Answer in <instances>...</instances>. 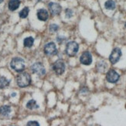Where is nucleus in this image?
Masks as SVG:
<instances>
[{
  "label": "nucleus",
  "mask_w": 126,
  "mask_h": 126,
  "mask_svg": "<svg viewBox=\"0 0 126 126\" xmlns=\"http://www.w3.org/2000/svg\"><path fill=\"white\" fill-rule=\"evenodd\" d=\"M38 1H40V0H38Z\"/></svg>",
  "instance_id": "nucleus-25"
},
{
  "label": "nucleus",
  "mask_w": 126,
  "mask_h": 126,
  "mask_svg": "<svg viewBox=\"0 0 126 126\" xmlns=\"http://www.w3.org/2000/svg\"><path fill=\"white\" fill-rule=\"evenodd\" d=\"M33 43H34V39L32 38V36H29V37H26L23 40V45L25 47H28L30 48L32 47L33 45Z\"/></svg>",
  "instance_id": "nucleus-13"
},
{
  "label": "nucleus",
  "mask_w": 126,
  "mask_h": 126,
  "mask_svg": "<svg viewBox=\"0 0 126 126\" xmlns=\"http://www.w3.org/2000/svg\"><path fill=\"white\" fill-rule=\"evenodd\" d=\"M12 126H14V125H12Z\"/></svg>",
  "instance_id": "nucleus-26"
},
{
  "label": "nucleus",
  "mask_w": 126,
  "mask_h": 126,
  "mask_svg": "<svg viewBox=\"0 0 126 126\" xmlns=\"http://www.w3.org/2000/svg\"><path fill=\"white\" fill-rule=\"evenodd\" d=\"M65 63L62 60H58L53 64V70L57 75H61L65 70Z\"/></svg>",
  "instance_id": "nucleus-4"
},
{
  "label": "nucleus",
  "mask_w": 126,
  "mask_h": 126,
  "mask_svg": "<svg viewBox=\"0 0 126 126\" xmlns=\"http://www.w3.org/2000/svg\"><path fill=\"white\" fill-rule=\"evenodd\" d=\"M59 30V26L57 24H51L50 26V31L51 32H57Z\"/></svg>",
  "instance_id": "nucleus-19"
},
{
  "label": "nucleus",
  "mask_w": 126,
  "mask_h": 126,
  "mask_svg": "<svg viewBox=\"0 0 126 126\" xmlns=\"http://www.w3.org/2000/svg\"><path fill=\"white\" fill-rule=\"evenodd\" d=\"M122 57V51L119 48H114L112 50L110 57H109V61L112 64H115L119 61L120 58Z\"/></svg>",
  "instance_id": "nucleus-6"
},
{
  "label": "nucleus",
  "mask_w": 126,
  "mask_h": 126,
  "mask_svg": "<svg viewBox=\"0 0 126 126\" xmlns=\"http://www.w3.org/2000/svg\"><path fill=\"white\" fill-rule=\"evenodd\" d=\"M48 8L53 16H57L61 12V6L56 2H50L48 4Z\"/></svg>",
  "instance_id": "nucleus-10"
},
{
  "label": "nucleus",
  "mask_w": 126,
  "mask_h": 126,
  "mask_svg": "<svg viewBox=\"0 0 126 126\" xmlns=\"http://www.w3.org/2000/svg\"><path fill=\"white\" fill-rule=\"evenodd\" d=\"M49 17V14L47 10L44 9H41L37 11V18L41 21H47Z\"/></svg>",
  "instance_id": "nucleus-11"
},
{
  "label": "nucleus",
  "mask_w": 126,
  "mask_h": 126,
  "mask_svg": "<svg viewBox=\"0 0 126 126\" xmlns=\"http://www.w3.org/2000/svg\"><path fill=\"white\" fill-rule=\"evenodd\" d=\"M10 66L16 72H23L25 69V61L20 57H14L11 61Z\"/></svg>",
  "instance_id": "nucleus-2"
},
{
  "label": "nucleus",
  "mask_w": 126,
  "mask_h": 126,
  "mask_svg": "<svg viewBox=\"0 0 126 126\" xmlns=\"http://www.w3.org/2000/svg\"><path fill=\"white\" fill-rule=\"evenodd\" d=\"M65 14L67 18H70V17H72V16H73V11L70 9H67L65 10Z\"/></svg>",
  "instance_id": "nucleus-20"
},
{
  "label": "nucleus",
  "mask_w": 126,
  "mask_h": 126,
  "mask_svg": "<svg viewBox=\"0 0 126 126\" xmlns=\"http://www.w3.org/2000/svg\"><path fill=\"white\" fill-rule=\"evenodd\" d=\"M31 70L32 71V73L36 74L39 76H43L46 73V70L44 66L43 65L42 63H35L32 65Z\"/></svg>",
  "instance_id": "nucleus-5"
},
{
  "label": "nucleus",
  "mask_w": 126,
  "mask_h": 126,
  "mask_svg": "<svg viewBox=\"0 0 126 126\" xmlns=\"http://www.w3.org/2000/svg\"><path fill=\"white\" fill-rule=\"evenodd\" d=\"M11 112V108L8 105H4L0 108V114L2 116H8Z\"/></svg>",
  "instance_id": "nucleus-14"
},
{
  "label": "nucleus",
  "mask_w": 126,
  "mask_h": 126,
  "mask_svg": "<svg viewBox=\"0 0 126 126\" xmlns=\"http://www.w3.org/2000/svg\"><path fill=\"white\" fill-rule=\"evenodd\" d=\"M16 82H17L18 86L20 87H28L31 83V77L26 72L21 73L16 78Z\"/></svg>",
  "instance_id": "nucleus-1"
},
{
  "label": "nucleus",
  "mask_w": 126,
  "mask_h": 126,
  "mask_svg": "<svg viewBox=\"0 0 126 126\" xmlns=\"http://www.w3.org/2000/svg\"><path fill=\"white\" fill-rule=\"evenodd\" d=\"M125 28H126V23H125Z\"/></svg>",
  "instance_id": "nucleus-24"
},
{
  "label": "nucleus",
  "mask_w": 126,
  "mask_h": 126,
  "mask_svg": "<svg viewBox=\"0 0 126 126\" xmlns=\"http://www.w3.org/2000/svg\"><path fill=\"white\" fill-rule=\"evenodd\" d=\"M44 53L48 56H54L57 53V49L55 43L50 42L44 47Z\"/></svg>",
  "instance_id": "nucleus-7"
},
{
  "label": "nucleus",
  "mask_w": 126,
  "mask_h": 126,
  "mask_svg": "<svg viewBox=\"0 0 126 126\" xmlns=\"http://www.w3.org/2000/svg\"><path fill=\"white\" fill-rule=\"evenodd\" d=\"M10 81L5 78V77H1L0 78V89H4L9 85Z\"/></svg>",
  "instance_id": "nucleus-15"
},
{
  "label": "nucleus",
  "mask_w": 126,
  "mask_h": 126,
  "mask_svg": "<svg viewBox=\"0 0 126 126\" xmlns=\"http://www.w3.org/2000/svg\"><path fill=\"white\" fill-rule=\"evenodd\" d=\"M3 1H4V0H0V4H1Z\"/></svg>",
  "instance_id": "nucleus-22"
},
{
  "label": "nucleus",
  "mask_w": 126,
  "mask_h": 126,
  "mask_svg": "<svg viewBox=\"0 0 126 126\" xmlns=\"http://www.w3.org/2000/svg\"><path fill=\"white\" fill-rule=\"evenodd\" d=\"M119 78H120L119 74L114 70H108V72L106 74V79L109 83H112V84L116 83L119 80Z\"/></svg>",
  "instance_id": "nucleus-8"
},
{
  "label": "nucleus",
  "mask_w": 126,
  "mask_h": 126,
  "mask_svg": "<svg viewBox=\"0 0 126 126\" xmlns=\"http://www.w3.org/2000/svg\"><path fill=\"white\" fill-rule=\"evenodd\" d=\"M30 13V9L28 7H25L19 12V17L22 19H25L28 16V14Z\"/></svg>",
  "instance_id": "nucleus-18"
},
{
  "label": "nucleus",
  "mask_w": 126,
  "mask_h": 126,
  "mask_svg": "<svg viewBox=\"0 0 126 126\" xmlns=\"http://www.w3.org/2000/svg\"><path fill=\"white\" fill-rule=\"evenodd\" d=\"M80 61L82 64L88 66L92 63V56L90 52L85 51L81 54L80 57Z\"/></svg>",
  "instance_id": "nucleus-9"
},
{
  "label": "nucleus",
  "mask_w": 126,
  "mask_h": 126,
  "mask_svg": "<svg viewBox=\"0 0 126 126\" xmlns=\"http://www.w3.org/2000/svg\"><path fill=\"white\" fill-rule=\"evenodd\" d=\"M105 7L108 10H114L115 9V2L113 0H108L105 3Z\"/></svg>",
  "instance_id": "nucleus-17"
},
{
  "label": "nucleus",
  "mask_w": 126,
  "mask_h": 126,
  "mask_svg": "<svg viewBox=\"0 0 126 126\" xmlns=\"http://www.w3.org/2000/svg\"><path fill=\"white\" fill-rule=\"evenodd\" d=\"M20 1L19 0H9V9L10 11H15L19 7Z\"/></svg>",
  "instance_id": "nucleus-12"
},
{
  "label": "nucleus",
  "mask_w": 126,
  "mask_h": 126,
  "mask_svg": "<svg viewBox=\"0 0 126 126\" xmlns=\"http://www.w3.org/2000/svg\"><path fill=\"white\" fill-rule=\"evenodd\" d=\"M12 96H16V94H15V93H13V94H12Z\"/></svg>",
  "instance_id": "nucleus-23"
},
{
  "label": "nucleus",
  "mask_w": 126,
  "mask_h": 126,
  "mask_svg": "<svg viewBox=\"0 0 126 126\" xmlns=\"http://www.w3.org/2000/svg\"><path fill=\"white\" fill-rule=\"evenodd\" d=\"M26 126H40V124L36 121H30L27 123Z\"/></svg>",
  "instance_id": "nucleus-21"
},
{
  "label": "nucleus",
  "mask_w": 126,
  "mask_h": 126,
  "mask_svg": "<svg viewBox=\"0 0 126 126\" xmlns=\"http://www.w3.org/2000/svg\"><path fill=\"white\" fill-rule=\"evenodd\" d=\"M79 50V45L74 41H70L69 42L67 46H66V53L70 57H74L75 56L78 52Z\"/></svg>",
  "instance_id": "nucleus-3"
},
{
  "label": "nucleus",
  "mask_w": 126,
  "mask_h": 126,
  "mask_svg": "<svg viewBox=\"0 0 126 126\" xmlns=\"http://www.w3.org/2000/svg\"><path fill=\"white\" fill-rule=\"evenodd\" d=\"M26 108L28 109H30V110H32V109L35 108H39V105H37V103L35 100H30L27 102L26 104Z\"/></svg>",
  "instance_id": "nucleus-16"
}]
</instances>
